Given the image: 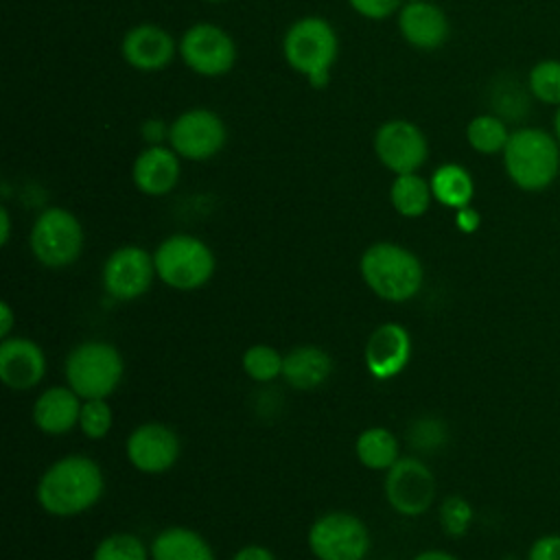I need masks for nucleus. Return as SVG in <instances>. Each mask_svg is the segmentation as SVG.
Returning <instances> with one entry per match:
<instances>
[{
	"label": "nucleus",
	"mask_w": 560,
	"mask_h": 560,
	"mask_svg": "<svg viewBox=\"0 0 560 560\" xmlns=\"http://www.w3.org/2000/svg\"><path fill=\"white\" fill-rule=\"evenodd\" d=\"M431 192L433 199H438L442 206L459 210L470 203L475 184L470 173L459 164H442L431 175Z\"/></svg>",
	"instance_id": "23"
},
{
	"label": "nucleus",
	"mask_w": 560,
	"mask_h": 560,
	"mask_svg": "<svg viewBox=\"0 0 560 560\" xmlns=\"http://www.w3.org/2000/svg\"><path fill=\"white\" fill-rule=\"evenodd\" d=\"M479 221H481L479 212L475 208H470V206L459 208L457 214H455V223H457V228L462 232H475L479 228Z\"/></svg>",
	"instance_id": "34"
},
{
	"label": "nucleus",
	"mask_w": 560,
	"mask_h": 560,
	"mask_svg": "<svg viewBox=\"0 0 560 560\" xmlns=\"http://www.w3.org/2000/svg\"><path fill=\"white\" fill-rule=\"evenodd\" d=\"M103 486V472L94 459L68 455L42 475L37 501L52 516H74L101 499Z\"/></svg>",
	"instance_id": "1"
},
{
	"label": "nucleus",
	"mask_w": 560,
	"mask_h": 560,
	"mask_svg": "<svg viewBox=\"0 0 560 560\" xmlns=\"http://www.w3.org/2000/svg\"><path fill=\"white\" fill-rule=\"evenodd\" d=\"M11 236V219H9V210L2 206L0 208V243L7 245Z\"/></svg>",
	"instance_id": "37"
},
{
	"label": "nucleus",
	"mask_w": 560,
	"mask_h": 560,
	"mask_svg": "<svg viewBox=\"0 0 560 560\" xmlns=\"http://www.w3.org/2000/svg\"><path fill=\"white\" fill-rule=\"evenodd\" d=\"M365 284L387 302H405L413 298L422 287V262L402 245L374 243L359 260Z\"/></svg>",
	"instance_id": "3"
},
{
	"label": "nucleus",
	"mask_w": 560,
	"mask_h": 560,
	"mask_svg": "<svg viewBox=\"0 0 560 560\" xmlns=\"http://www.w3.org/2000/svg\"><path fill=\"white\" fill-rule=\"evenodd\" d=\"M398 31L407 44L420 50L440 48L448 39V20L446 13L422 0V2H405L398 9Z\"/></svg>",
	"instance_id": "18"
},
{
	"label": "nucleus",
	"mask_w": 560,
	"mask_h": 560,
	"mask_svg": "<svg viewBox=\"0 0 560 560\" xmlns=\"http://www.w3.org/2000/svg\"><path fill=\"white\" fill-rule=\"evenodd\" d=\"M168 147L184 160L206 162L214 158L228 140V129L223 118L206 107H195L182 112L166 127Z\"/></svg>",
	"instance_id": "8"
},
{
	"label": "nucleus",
	"mask_w": 560,
	"mask_h": 560,
	"mask_svg": "<svg viewBox=\"0 0 560 560\" xmlns=\"http://www.w3.org/2000/svg\"><path fill=\"white\" fill-rule=\"evenodd\" d=\"M339 52V39L330 22L319 15H304L282 37L284 61L308 79L313 88H326L330 68Z\"/></svg>",
	"instance_id": "2"
},
{
	"label": "nucleus",
	"mask_w": 560,
	"mask_h": 560,
	"mask_svg": "<svg viewBox=\"0 0 560 560\" xmlns=\"http://www.w3.org/2000/svg\"><path fill=\"white\" fill-rule=\"evenodd\" d=\"M158 278L177 291H192L214 273V254L197 236L173 234L153 252Z\"/></svg>",
	"instance_id": "5"
},
{
	"label": "nucleus",
	"mask_w": 560,
	"mask_h": 560,
	"mask_svg": "<svg viewBox=\"0 0 560 560\" xmlns=\"http://www.w3.org/2000/svg\"><path fill=\"white\" fill-rule=\"evenodd\" d=\"M409 354V332L396 322L381 324L365 343V365L374 378L396 376L407 365Z\"/></svg>",
	"instance_id": "17"
},
{
	"label": "nucleus",
	"mask_w": 560,
	"mask_h": 560,
	"mask_svg": "<svg viewBox=\"0 0 560 560\" xmlns=\"http://www.w3.org/2000/svg\"><path fill=\"white\" fill-rule=\"evenodd\" d=\"M332 372V359L326 350L315 346L293 348L282 363V376L293 389H315Z\"/></svg>",
	"instance_id": "21"
},
{
	"label": "nucleus",
	"mask_w": 560,
	"mask_h": 560,
	"mask_svg": "<svg viewBox=\"0 0 560 560\" xmlns=\"http://www.w3.org/2000/svg\"><path fill=\"white\" fill-rule=\"evenodd\" d=\"M179 455V438L160 422H147L127 438V457L142 472H164Z\"/></svg>",
	"instance_id": "14"
},
{
	"label": "nucleus",
	"mask_w": 560,
	"mask_h": 560,
	"mask_svg": "<svg viewBox=\"0 0 560 560\" xmlns=\"http://www.w3.org/2000/svg\"><path fill=\"white\" fill-rule=\"evenodd\" d=\"M149 551L153 560H214L210 545L188 527L162 529Z\"/></svg>",
	"instance_id": "22"
},
{
	"label": "nucleus",
	"mask_w": 560,
	"mask_h": 560,
	"mask_svg": "<svg viewBox=\"0 0 560 560\" xmlns=\"http://www.w3.org/2000/svg\"><path fill=\"white\" fill-rule=\"evenodd\" d=\"M232 560H276V556L260 545H247L234 553Z\"/></svg>",
	"instance_id": "35"
},
{
	"label": "nucleus",
	"mask_w": 560,
	"mask_h": 560,
	"mask_svg": "<svg viewBox=\"0 0 560 560\" xmlns=\"http://www.w3.org/2000/svg\"><path fill=\"white\" fill-rule=\"evenodd\" d=\"M177 52L188 70L208 79L228 74L236 61V44L232 35L225 28L208 22L186 28Z\"/></svg>",
	"instance_id": "10"
},
{
	"label": "nucleus",
	"mask_w": 560,
	"mask_h": 560,
	"mask_svg": "<svg viewBox=\"0 0 560 560\" xmlns=\"http://www.w3.org/2000/svg\"><path fill=\"white\" fill-rule=\"evenodd\" d=\"M308 547L317 560H363L370 549V534L354 514L328 512L311 525Z\"/></svg>",
	"instance_id": "9"
},
{
	"label": "nucleus",
	"mask_w": 560,
	"mask_h": 560,
	"mask_svg": "<svg viewBox=\"0 0 560 560\" xmlns=\"http://www.w3.org/2000/svg\"><path fill=\"white\" fill-rule=\"evenodd\" d=\"M208 2H223V0H208Z\"/></svg>",
	"instance_id": "41"
},
{
	"label": "nucleus",
	"mask_w": 560,
	"mask_h": 560,
	"mask_svg": "<svg viewBox=\"0 0 560 560\" xmlns=\"http://www.w3.org/2000/svg\"><path fill=\"white\" fill-rule=\"evenodd\" d=\"M529 92L547 105H560V61L545 59L529 70Z\"/></svg>",
	"instance_id": "29"
},
{
	"label": "nucleus",
	"mask_w": 560,
	"mask_h": 560,
	"mask_svg": "<svg viewBox=\"0 0 560 560\" xmlns=\"http://www.w3.org/2000/svg\"><path fill=\"white\" fill-rule=\"evenodd\" d=\"M503 166L512 184L521 190H545L560 171L558 142L542 129H516L503 149Z\"/></svg>",
	"instance_id": "4"
},
{
	"label": "nucleus",
	"mask_w": 560,
	"mask_h": 560,
	"mask_svg": "<svg viewBox=\"0 0 560 560\" xmlns=\"http://www.w3.org/2000/svg\"><path fill=\"white\" fill-rule=\"evenodd\" d=\"M413 560H457V558L446 553V551H442V549H429V551L418 553Z\"/></svg>",
	"instance_id": "38"
},
{
	"label": "nucleus",
	"mask_w": 560,
	"mask_h": 560,
	"mask_svg": "<svg viewBox=\"0 0 560 560\" xmlns=\"http://www.w3.org/2000/svg\"><path fill=\"white\" fill-rule=\"evenodd\" d=\"M472 523V508L464 497H446L440 505V525L451 538H459Z\"/></svg>",
	"instance_id": "30"
},
{
	"label": "nucleus",
	"mask_w": 560,
	"mask_h": 560,
	"mask_svg": "<svg viewBox=\"0 0 560 560\" xmlns=\"http://www.w3.org/2000/svg\"><path fill=\"white\" fill-rule=\"evenodd\" d=\"M11 328H13V311H11V306L7 302H2L0 304V337L7 339Z\"/></svg>",
	"instance_id": "36"
},
{
	"label": "nucleus",
	"mask_w": 560,
	"mask_h": 560,
	"mask_svg": "<svg viewBox=\"0 0 560 560\" xmlns=\"http://www.w3.org/2000/svg\"><path fill=\"white\" fill-rule=\"evenodd\" d=\"M431 199H433L431 184L422 179L418 173L396 175L389 186V201L394 210L407 219L422 217L429 210Z\"/></svg>",
	"instance_id": "24"
},
{
	"label": "nucleus",
	"mask_w": 560,
	"mask_h": 560,
	"mask_svg": "<svg viewBox=\"0 0 560 560\" xmlns=\"http://www.w3.org/2000/svg\"><path fill=\"white\" fill-rule=\"evenodd\" d=\"M151 551H147L144 542L127 532L109 534L103 538L96 549L92 560H147Z\"/></svg>",
	"instance_id": "28"
},
{
	"label": "nucleus",
	"mask_w": 560,
	"mask_h": 560,
	"mask_svg": "<svg viewBox=\"0 0 560 560\" xmlns=\"http://www.w3.org/2000/svg\"><path fill=\"white\" fill-rule=\"evenodd\" d=\"M131 179L149 197L168 195L179 182V155L171 147L151 144L136 155Z\"/></svg>",
	"instance_id": "19"
},
{
	"label": "nucleus",
	"mask_w": 560,
	"mask_h": 560,
	"mask_svg": "<svg viewBox=\"0 0 560 560\" xmlns=\"http://www.w3.org/2000/svg\"><path fill=\"white\" fill-rule=\"evenodd\" d=\"M155 273L153 256L136 245L118 247L103 265V287L116 300H133L147 293Z\"/></svg>",
	"instance_id": "13"
},
{
	"label": "nucleus",
	"mask_w": 560,
	"mask_h": 560,
	"mask_svg": "<svg viewBox=\"0 0 560 560\" xmlns=\"http://www.w3.org/2000/svg\"><path fill=\"white\" fill-rule=\"evenodd\" d=\"M357 457L365 468L387 470L398 462V440L383 427L365 429L357 438Z\"/></svg>",
	"instance_id": "25"
},
{
	"label": "nucleus",
	"mask_w": 560,
	"mask_h": 560,
	"mask_svg": "<svg viewBox=\"0 0 560 560\" xmlns=\"http://www.w3.org/2000/svg\"><path fill=\"white\" fill-rule=\"evenodd\" d=\"M173 35L158 24H138L122 35L120 55L140 72H160L175 57Z\"/></svg>",
	"instance_id": "15"
},
{
	"label": "nucleus",
	"mask_w": 560,
	"mask_h": 560,
	"mask_svg": "<svg viewBox=\"0 0 560 560\" xmlns=\"http://www.w3.org/2000/svg\"><path fill=\"white\" fill-rule=\"evenodd\" d=\"M46 372L42 348L26 337H7L0 343V378L7 387L24 392L35 387Z\"/></svg>",
	"instance_id": "16"
},
{
	"label": "nucleus",
	"mask_w": 560,
	"mask_h": 560,
	"mask_svg": "<svg viewBox=\"0 0 560 560\" xmlns=\"http://www.w3.org/2000/svg\"><path fill=\"white\" fill-rule=\"evenodd\" d=\"M527 560H560V534L536 538L527 551Z\"/></svg>",
	"instance_id": "33"
},
{
	"label": "nucleus",
	"mask_w": 560,
	"mask_h": 560,
	"mask_svg": "<svg viewBox=\"0 0 560 560\" xmlns=\"http://www.w3.org/2000/svg\"><path fill=\"white\" fill-rule=\"evenodd\" d=\"M282 363H284V357H280L276 348L265 343H256L247 348L243 354V370L247 372L249 378L258 383H269L278 378L282 374Z\"/></svg>",
	"instance_id": "27"
},
{
	"label": "nucleus",
	"mask_w": 560,
	"mask_h": 560,
	"mask_svg": "<svg viewBox=\"0 0 560 560\" xmlns=\"http://www.w3.org/2000/svg\"><path fill=\"white\" fill-rule=\"evenodd\" d=\"M553 129H556V138L560 140V107L556 112V120H553Z\"/></svg>",
	"instance_id": "39"
},
{
	"label": "nucleus",
	"mask_w": 560,
	"mask_h": 560,
	"mask_svg": "<svg viewBox=\"0 0 560 560\" xmlns=\"http://www.w3.org/2000/svg\"><path fill=\"white\" fill-rule=\"evenodd\" d=\"M402 2H422V0H402Z\"/></svg>",
	"instance_id": "40"
},
{
	"label": "nucleus",
	"mask_w": 560,
	"mask_h": 560,
	"mask_svg": "<svg viewBox=\"0 0 560 560\" xmlns=\"http://www.w3.org/2000/svg\"><path fill=\"white\" fill-rule=\"evenodd\" d=\"M374 153L394 175L416 173L429 158V144L418 125L405 118L385 120L374 133Z\"/></svg>",
	"instance_id": "11"
},
{
	"label": "nucleus",
	"mask_w": 560,
	"mask_h": 560,
	"mask_svg": "<svg viewBox=\"0 0 560 560\" xmlns=\"http://www.w3.org/2000/svg\"><path fill=\"white\" fill-rule=\"evenodd\" d=\"M508 129H505V122L492 114H481V116H475L468 127H466V140L468 144L477 151V153H483V155H492V153H499L505 149L508 144Z\"/></svg>",
	"instance_id": "26"
},
{
	"label": "nucleus",
	"mask_w": 560,
	"mask_h": 560,
	"mask_svg": "<svg viewBox=\"0 0 560 560\" xmlns=\"http://www.w3.org/2000/svg\"><path fill=\"white\" fill-rule=\"evenodd\" d=\"M348 4L368 20H385L402 7V0H348Z\"/></svg>",
	"instance_id": "32"
},
{
	"label": "nucleus",
	"mask_w": 560,
	"mask_h": 560,
	"mask_svg": "<svg viewBox=\"0 0 560 560\" xmlns=\"http://www.w3.org/2000/svg\"><path fill=\"white\" fill-rule=\"evenodd\" d=\"M79 427L92 440H98V438L107 435V431L112 429V409H109L107 400L105 398L85 400L81 405Z\"/></svg>",
	"instance_id": "31"
},
{
	"label": "nucleus",
	"mask_w": 560,
	"mask_h": 560,
	"mask_svg": "<svg viewBox=\"0 0 560 560\" xmlns=\"http://www.w3.org/2000/svg\"><path fill=\"white\" fill-rule=\"evenodd\" d=\"M435 477L420 459L398 457V462L387 468L385 497L402 516H420L427 512L435 499Z\"/></svg>",
	"instance_id": "12"
},
{
	"label": "nucleus",
	"mask_w": 560,
	"mask_h": 560,
	"mask_svg": "<svg viewBox=\"0 0 560 560\" xmlns=\"http://www.w3.org/2000/svg\"><path fill=\"white\" fill-rule=\"evenodd\" d=\"M66 381L81 398H107L122 378L120 352L107 341H83L66 357Z\"/></svg>",
	"instance_id": "6"
},
{
	"label": "nucleus",
	"mask_w": 560,
	"mask_h": 560,
	"mask_svg": "<svg viewBox=\"0 0 560 560\" xmlns=\"http://www.w3.org/2000/svg\"><path fill=\"white\" fill-rule=\"evenodd\" d=\"M79 394L70 387H50L35 400L33 420L37 429L48 435H63L68 433L81 416Z\"/></svg>",
	"instance_id": "20"
},
{
	"label": "nucleus",
	"mask_w": 560,
	"mask_h": 560,
	"mask_svg": "<svg viewBox=\"0 0 560 560\" xmlns=\"http://www.w3.org/2000/svg\"><path fill=\"white\" fill-rule=\"evenodd\" d=\"M31 252L46 267L72 265L83 249V228L66 208H46L31 228Z\"/></svg>",
	"instance_id": "7"
}]
</instances>
